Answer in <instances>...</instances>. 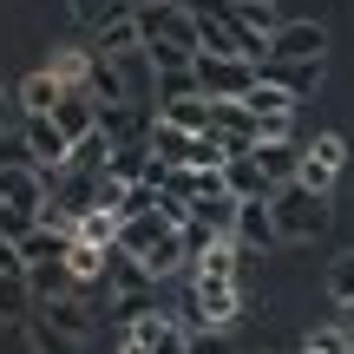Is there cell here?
<instances>
[{
    "label": "cell",
    "instance_id": "6da1fadb",
    "mask_svg": "<svg viewBox=\"0 0 354 354\" xmlns=\"http://www.w3.org/2000/svg\"><path fill=\"white\" fill-rule=\"evenodd\" d=\"M118 250L138 256V263L151 269L158 289H165L171 276H184V269H190V243H184V230H177L165 210H151V216H125V230H118Z\"/></svg>",
    "mask_w": 354,
    "mask_h": 354
},
{
    "label": "cell",
    "instance_id": "7a4b0ae2",
    "mask_svg": "<svg viewBox=\"0 0 354 354\" xmlns=\"http://www.w3.org/2000/svg\"><path fill=\"white\" fill-rule=\"evenodd\" d=\"M269 210H276V236H282V243H315L322 230L335 223V216H328V197H315V190H302V184L276 190Z\"/></svg>",
    "mask_w": 354,
    "mask_h": 354
},
{
    "label": "cell",
    "instance_id": "3957f363",
    "mask_svg": "<svg viewBox=\"0 0 354 354\" xmlns=\"http://www.w3.org/2000/svg\"><path fill=\"white\" fill-rule=\"evenodd\" d=\"M190 73H197V92H203L210 105H243V99L256 92V66H250V59H216V53H197Z\"/></svg>",
    "mask_w": 354,
    "mask_h": 354
},
{
    "label": "cell",
    "instance_id": "277c9868",
    "mask_svg": "<svg viewBox=\"0 0 354 354\" xmlns=\"http://www.w3.org/2000/svg\"><path fill=\"white\" fill-rule=\"evenodd\" d=\"M342 171H348V138H342V131H315V138L302 145V171H295V184L315 190V197H328V190L342 184Z\"/></svg>",
    "mask_w": 354,
    "mask_h": 354
},
{
    "label": "cell",
    "instance_id": "5b68a950",
    "mask_svg": "<svg viewBox=\"0 0 354 354\" xmlns=\"http://www.w3.org/2000/svg\"><path fill=\"white\" fill-rule=\"evenodd\" d=\"M20 151H26V165H39V171H66L73 138H66L53 118H20Z\"/></svg>",
    "mask_w": 354,
    "mask_h": 354
},
{
    "label": "cell",
    "instance_id": "8992f818",
    "mask_svg": "<svg viewBox=\"0 0 354 354\" xmlns=\"http://www.w3.org/2000/svg\"><path fill=\"white\" fill-rule=\"evenodd\" d=\"M256 79L276 86V92H289V99L302 105L308 92L322 86V59H263V66H256Z\"/></svg>",
    "mask_w": 354,
    "mask_h": 354
},
{
    "label": "cell",
    "instance_id": "52a82bcc",
    "mask_svg": "<svg viewBox=\"0 0 354 354\" xmlns=\"http://www.w3.org/2000/svg\"><path fill=\"white\" fill-rule=\"evenodd\" d=\"M322 53H328L322 20H282V33L269 39V59H322Z\"/></svg>",
    "mask_w": 354,
    "mask_h": 354
},
{
    "label": "cell",
    "instance_id": "ba28073f",
    "mask_svg": "<svg viewBox=\"0 0 354 354\" xmlns=\"http://www.w3.org/2000/svg\"><path fill=\"white\" fill-rule=\"evenodd\" d=\"M145 145H151V165H165V171H197V145H203V138H197V131H177V125L158 118Z\"/></svg>",
    "mask_w": 354,
    "mask_h": 354
},
{
    "label": "cell",
    "instance_id": "9c48e42d",
    "mask_svg": "<svg viewBox=\"0 0 354 354\" xmlns=\"http://www.w3.org/2000/svg\"><path fill=\"white\" fill-rule=\"evenodd\" d=\"M230 236L243 243V250H276V210H269V197H250V203H236V230Z\"/></svg>",
    "mask_w": 354,
    "mask_h": 354
},
{
    "label": "cell",
    "instance_id": "30bf717a",
    "mask_svg": "<svg viewBox=\"0 0 354 354\" xmlns=\"http://www.w3.org/2000/svg\"><path fill=\"white\" fill-rule=\"evenodd\" d=\"M223 20H236L243 33H256V39H276L282 33V13H276V0H210Z\"/></svg>",
    "mask_w": 354,
    "mask_h": 354
},
{
    "label": "cell",
    "instance_id": "8fae6325",
    "mask_svg": "<svg viewBox=\"0 0 354 354\" xmlns=\"http://www.w3.org/2000/svg\"><path fill=\"white\" fill-rule=\"evenodd\" d=\"M99 112H105V105L92 99L86 86H73V92H66V99H59V112H53V125H59L66 138L79 145V138H92V131H99Z\"/></svg>",
    "mask_w": 354,
    "mask_h": 354
},
{
    "label": "cell",
    "instance_id": "7c38bea8",
    "mask_svg": "<svg viewBox=\"0 0 354 354\" xmlns=\"http://www.w3.org/2000/svg\"><path fill=\"white\" fill-rule=\"evenodd\" d=\"M59 99H66V86L39 66V73H26L20 79V92H13V105H20V118H53L59 112Z\"/></svg>",
    "mask_w": 354,
    "mask_h": 354
},
{
    "label": "cell",
    "instance_id": "4fadbf2b",
    "mask_svg": "<svg viewBox=\"0 0 354 354\" xmlns=\"http://www.w3.org/2000/svg\"><path fill=\"white\" fill-rule=\"evenodd\" d=\"M26 289H33V308H53V302H73L79 295V276L66 263H33L26 269Z\"/></svg>",
    "mask_w": 354,
    "mask_h": 354
},
{
    "label": "cell",
    "instance_id": "5bb4252c",
    "mask_svg": "<svg viewBox=\"0 0 354 354\" xmlns=\"http://www.w3.org/2000/svg\"><path fill=\"white\" fill-rule=\"evenodd\" d=\"M256 171L269 177V190H289L295 184V171H302V145H256Z\"/></svg>",
    "mask_w": 354,
    "mask_h": 354
},
{
    "label": "cell",
    "instance_id": "9a60e30c",
    "mask_svg": "<svg viewBox=\"0 0 354 354\" xmlns=\"http://www.w3.org/2000/svg\"><path fill=\"white\" fill-rule=\"evenodd\" d=\"M223 190H230L236 203H250V197H276V190H269V177L256 171V158H250V151H236V158L223 165Z\"/></svg>",
    "mask_w": 354,
    "mask_h": 354
},
{
    "label": "cell",
    "instance_id": "2e32d148",
    "mask_svg": "<svg viewBox=\"0 0 354 354\" xmlns=\"http://www.w3.org/2000/svg\"><path fill=\"white\" fill-rule=\"evenodd\" d=\"M118 230H125V216H118V210H105V203H92V210L79 216L73 243H92V250H118Z\"/></svg>",
    "mask_w": 354,
    "mask_h": 354
},
{
    "label": "cell",
    "instance_id": "e0dca14e",
    "mask_svg": "<svg viewBox=\"0 0 354 354\" xmlns=\"http://www.w3.org/2000/svg\"><path fill=\"white\" fill-rule=\"evenodd\" d=\"M158 118H165V125H177V131L210 138V99H203V92H190V99H165V105H158Z\"/></svg>",
    "mask_w": 354,
    "mask_h": 354
},
{
    "label": "cell",
    "instance_id": "ac0fdd59",
    "mask_svg": "<svg viewBox=\"0 0 354 354\" xmlns=\"http://www.w3.org/2000/svg\"><path fill=\"white\" fill-rule=\"evenodd\" d=\"M66 171H73V177H92V184H99V177L112 171V138H105V131L79 138V145H73V158H66Z\"/></svg>",
    "mask_w": 354,
    "mask_h": 354
},
{
    "label": "cell",
    "instance_id": "d6986e66",
    "mask_svg": "<svg viewBox=\"0 0 354 354\" xmlns=\"http://www.w3.org/2000/svg\"><path fill=\"white\" fill-rule=\"evenodd\" d=\"M20 328H26V348H33V354H86V342H73L66 328H53V322L39 315V308L20 322Z\"/></svg>",
    "mask_w": 354,
    "mask_h": 354
},
{
    "label": "cell",
    "instance_id": "ffe728a7",
    "mask_svg": "<svg viewBox=\"0 0 354 354\" xmlns=\"http://www.w3.org/2000/svg\"><path fill=\"white\" fill-rule=\"evenodd\" d=\"M92 59H99V53H92V46H53V53H46V73L59 79L66 92H73V86H86Z\"/></svg>",
    "mask_w": 354,
    "mask_h": 354
},
{
    "label": "cell",
    "instance_id": "44dd1931",
    "mask_svg": "<svg viewBox=\"0 0 354 354\" xmlns=\"http://www.w3.org/2000/svg\"><path fill=\"white\" fill-rule=\"evenodd\" d=\"M66 250H73V236H66V230H46V223H39L33 236L20 243V256H26V269H33V263H66Z\"/></svg>",
    "mask_w": 354,
    "mask_h": 354
},
{
    "label": "cell",
    "instance_id": "7402d4cb",
    "mask_svg": "<svg viewBox=\"0 0 354 354\" xmlns=\"http://www.w3.org/2000/svg\"><path fill=\"white\" fill-rule=\"evenodd\" d=\"M86 92H92L99 105H125V79H118V59H105V53H99V59H92V73H86Z\"/></svg>",
    "mask_w": 354,
    "mask_h": 354
},
{
    "label": "cell",
    "instance_id": "603a6c76",
    "mask_svg": "<svg viewBox=\"0 0 354 354\" xmlns=\"http://www.w3.org/2000/svg\"><path fill=\"white\" fill-rule=\"evenodd\" d=\"M243 105L256 112V125H269V118H295V99H289V92H276V86H263V79H256V92Z\"/></svg>",
    "mask_w": 354,
    "mask_h": 354
},
{
    "label": "cell",
    "instance_id": "cb8c5ba5",
    "mask_svg": "<svg viewBox=\"0 0 354 354\" xmlns=\"http://www.w3.org/2000/svg\"><path fill=\"white\" fill-rule=\"evenodd\" d=\"M33 315V289L26 276H0V322H26Z\"/></svg>",
    "mask_w": 354,
    "mask_h": 354
},
{
    "label": "cell",
    "instance_id": "d4e9b609",
    "mask_svg": "<svg viewBox=\"0 0 354 354\" xmlns=\"http://www.w3.org/2000/svg\"><path fill=\"white\" fill-rule=\"evenodd\" d=\"M328 302H335V308H348V302H354V250L335 256V269H328Z\"/></svg>",
    "mask_w": 354,
    "mask_h": 354
},
{
    "label": "cell",
    "instance_id": "484cf974",
    "mask_svg": "<svg viewBox=\"0 0 354 354\" xmlns=\"http://www.w3.org/2000/svg\"><path fill=\"white\" fill-rule=\"evenodd\" d=\"M302 354H354V348H348V335L335 328V322H322V328L302 335Z\"/></svg>",
    "mask_w": 354,
    "mask_h": 354
},
{
    "label": "cell",
    "instance_id": "4316f807",
    "mask_svg": "<svg viewBox=\"0 0 354 354\" xmlns=\"http://www.w3.org/2000/svg\"><path fill=\"white\" fill-rule=\"evenodd\" d=\"M33 216H20V210H7V203H0V236H7V243H26V236H33Z\"/></svg>",
    "mask_w": 354,
    "mask_h": 354
},
{
    "label": "cell",
    "instance_id": "83f0119b",
    "mask_svg": "<svg viewBox=\"0 0 354 354\" xmlns=\"http://www.w3.org/2000/svg\"><path fill=\"white\" fill-rule=\"evenodd\" d=\"M190 354H230V335L223 328H190Z\"/></svg>",
    "mask_w": 354,
    "mask_h": 354
},
{
    "label": "cell",
    "instance_id": "f1b7e54d",
    "mask_svg": "<svg viewBox=\"0 0 354 354\" xmlns=\"http://www.w3.org/2000/svg\"><path fill=\"white\" fill-rule=\"evenodd\" d=\"M0 276H26V256H20V243H7V236H0Z\"/></svg>",
    "mask_w": 354,
    "mask_h": 354
},
{
    "label": "cell",
    "instance_id": "f546056e",
    "mask_svg": "<svg viewBox=\"0 0 354 354\" xmlns=\"http://www.w3.org/2000/svg\"><path fill=\"white\" fill-rule=\"evenodd\" d=\"M7 112H20V105H7V92H0V125H7Z\"/></svg>",
    "mask_w": 354,
    "mask_h": 354
}]
</instances>
